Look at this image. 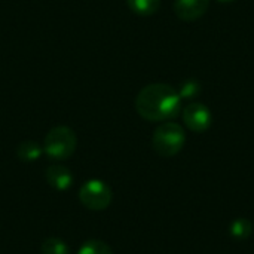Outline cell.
Masks as SVG:
<instances>
[{"mask_svg":"<svg viewBox=\"0 0 254 254\" xmlns=\"http://www.w3.org/2000/svg\"><path fill=\"white\" fill-rule=\"evenodd\" d=\"M135 110L146 121L167 122L179 116L182 98L179 92L167 83H150L138 92Z\"/></svg>","mask_w":254,"mask_h":254,"instance_id":"obj_1","label":"cell"},{"mask_svg":"<svg viewBox=\"0 0 254 254\" xmlns=\"http://www.w3.org/2000/svg\"><path fill=\"white\" fill-rule=\"evenodd\" d=\"M186 143V134L182 125L176 122H164L159 125L152 138V144L155 152L159 156L171 158L182 152Z\"/></svg>","mask_w":254,"mask_h":254,"instance_id":"obj_2","label":"cell"},{"mask_svg":"<svg viewBox=\"0 0 254 254\" xmlns=\"http://www.w3.org/2000/svg\"><path fill=\"white\" fill-rule=\"evenodd\" d=\"M77 146V138L74 131L70 127L58 125L54 127L45 137L43 152L55 161L68 159Z\"/></svg>","mask_w":254,"mask_h":254,"instance_id":"obj_3","label":"cell"},{"mask_svg":"<svg viewBox=\"0 0 254 254\" xmlns=\"http://www.w3.org/2000/svg\"><path fill=\"white\" fill-rule=\"evenodd\" d=\"M112 199V189L101 180H89L79 189V201L92 211L106 210Z\"/></svg>","mask_w":254,"mask_h":254,"instance_id":"obj_4","label":"cell"},{"mask_svg":"<svg viewBox=\"0 0 254 254\" xmlns=\"http://www.w3.org/2000/svg\"><path fill=\"white\" fill-rule=\"evenodd\" d=\"M183 122L193 132H205L213 122L211 112L201 103H190L183 109Z\"/></svg>","mask_w":254,"mask_h":254,"instance_id":"obj_5","label":"cell"},{"mask_svg":"<svg viewBox=\"0 0 254 254\" xmlns=\"http://www.w3.org/2000/svg\"><path fill=\"white\" fill-rule=\"evenodd\" d=\"M173 7L177 18L192 22L205 15L210 7V0H174Z\"/></svg>","mask_w":254,"mask_h":254,"instance_id":"obj_6","label":"cell"},{"mask_svg":"<svg viewBox=\"0 0 254 254\" xmlns=\"http://www.w3.org/2000/svg\"><path fill=\"white\" fill-rule=\"evenodd\" d=\"M45 177H46L48 185L52 189L60 190V192L67 190L71 186V183H73V174H71V171L67 167L58 165V164L48 167L46 171H45Z\"/></svg>","mask_w":254,"mask_h":254,"instance_id":"obj_7","label":"cell"},{"mask_svg":"<svg viewBox=\"0 0 254 254\" xmlns=\"http://www.w3.org/2000/svg\"><path fill=\"white\" fill-rule=\"evenodd\" d=\"M42 153H43V147L33 140L22 141L16 149V156L22 162H34L42 156Z\"/></svg>","mask_w":254,"mask_h":254,"instance_id":"obj_8","label":"cell"},{"mask_svg":"<svg viewBox=\"0 0 254 254\" xmlns=\"http://www.w3.org/2000/svg\"><path fill=\"white\" fill-rule=\"evenodd\" d=\"M131 12L140 16H150L161 7V0H127Z\"/></svg>","mask_w":254,"mask_h":254,"instance_id":"obj_9","label":"cell"},{"mask_svg":"<svg viewBox=\"0 0 254 254\" xmlns=\"http://www.w3.org/2000/svg\"><path fill=\"white\" fill-rule=\"evenodd\" d=\"M253 232V225L247 219H237L229 226V234L235 240H247Z\"/></svg>","mask_w":254,"mask_h":254,"instance_id":"obj_10","label":"cell"},{"mask_svg":"<svg viewBox=\"0 0 254 254\" xmlns=\"http://www.w3.org/2000/svg\"><path fill=\"white\" fill-rule=\"evenodd\" d=\"M179 95L182 100H192V98H196L198 95H201L202 92V86H201V82L196 80V79H188L185 82H182L180 88H179Z\"/></svg>","mask_w":254,"mask_h":254,"instance_id":"obj_11","label":"cell"},{"mask_svg":"<svg viewBox=\"0 0 254 254\" xmlns=\"http://www.w3.org/2000/svg\"><path fill=\"white\" fill-rule=\"evenodd\" d=\"M40 252H42V254H68L70 249L63 240L52 237V238H48L42 243Z\"/></svg>","mask_w":254,"mask_h":254,"instance_id":"obj_12","label":"cell"},{"mask_svg":"<svg viewBox=\"0 0 254 254\" xmlns=\"http://www.w3.org/2000/svg\"><path fill=\"white\" fill-rule=\"evenodd\" d=\"M77 254H113V252L109 244L98 240H91L79 249Z\"/></svg>","mask_w":254,"mask_h":254,"instance_id":"obj_13","label":"cell"},{"mask_svg":"<svg viewBox=\"0 0 254 254\" xmlns=\"http://www.w3.org/2000/svg\"><path fill=\"white\" fill-rule=\"evenodd\" d=\"M219 3H232V1H235V0H217Z\"/></svg>","mask_w":254,"mask_h":254,"instance_id":"obj_14","label":"cell"}]
</instances>
